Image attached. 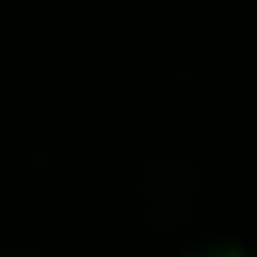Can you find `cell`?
Wrapping results in <instances>:
<instances>
[{
  "instance_id": "obj_1",
  "label": "cell",
  "mask_w": 257,
  "mask_h": 257,
  "mask_svg": "<svg viewBox=\"0 0 257 257\" xmlns=\"http://www.w3.org/2000/svg\"><path fill=\"white\" fill-rule=\"evenodd\" d=\"M186 257H257V238L252 243H205V248H195Z\"/></svg>"
}]
</instances>
